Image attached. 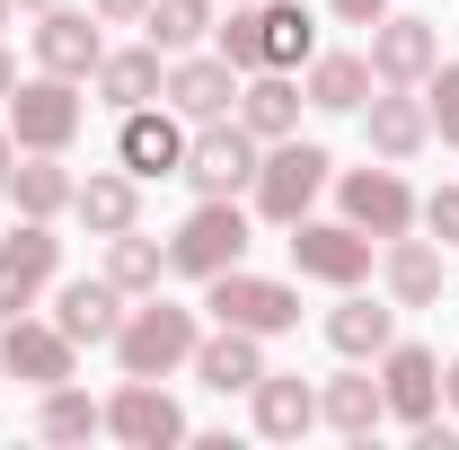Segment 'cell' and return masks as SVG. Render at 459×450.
<instances>
[{
    "label": "cell",
    "instance_id": "obj_7",
    "mask_svg": "<svg viewBox=\"0 0 459 450\" xmlns=\"http://www.w3.org/2000/svg\"><path fill=\"white\" fill-rule=\"evenodd\" d=\"M415 186H406V169H389V160H371V169H336V212L362 238H406L415 229Z\"/></svg>",
    "mask_w": 459,
    "mask_h": 450
},
{
    "label": "cell",
    "instance_id": "obj_14",
    "mask_svg": "<svg viewBox=\"0 0 459 450\" xmlns=\"http://www.w3.org/2000/svg\"><path fill=\"white\" fill-rule=\"evenodd\" d=\"M380 371V397H389V424H433L442 415V353L433 344H406V336H389V353L371 362Z\"/></svg>",
    "mask_w": 459,
    "mask_h": 450
},
{
    "label": "cell",
    "instance_id": "obj_3",
    "mask_svg": "<svg viewBox=\"0 0 459 450\" xmlns=\"http://www.w3.org/2000/svg\"><path fill=\"white\" fill-rule=\"evenodd\" d=\"M247 247H256V212H238V195H195V212L169 229V274L212 282L247 265Z\"/></svg>",
    "mask_w": 459,
    "mask_h": 450
},
{
    "label": "cell",
    "instance_id": "obj_12",
    "mask_svg": "<svg viewBox=\"0 0 459 450\" xmlns=\"http://www.w3.org/2000/svg\"><path fill=\"white\" fill-rule=\"evenodd\" d=\"M107 433H115L124 450H177V442H195L186 406H177L160 380H115V397H107Z\"/></svg>",
    "mask_w": 459,
    "mask_h": 450
},
{
    "label": "cell",
    "instance_id": "obj_17",
    "mask_svg": "<svg viewBox=\"0 0 459 450\" xmlns=\"http://www.w3.org/2000/svg\"><path fill=\"white\" fill-rule=\"evenodd\" d=\"M380 291L398 300V309H442V291H451V247L442 238H380Z\"/></svg>",
    "mask_w": 459,
    "mask_h": 450
},
{
    "label": "cell",
    "instance_id": "obj_34",
    "mask_svg": "<svg viewBox=\"0 0 459 450\" xmlns=\"http://www.w3.org/2000/svg\"><path fill=\"white\" fill-rule=\"evenodd\" d=\"M415 229L442 238V247H459V186H433V195L415 203Z\"/></svg>",
    "mask_w": 459,
    "mask_h": 450
},
{
    "label": "cell",
    "instance_id": "obj_31",
    "mask_svg": "<svg viewBox=\"0 0 459 450\" xmlns=\"http://www.w3.org/2000/svg\"><path fill=\"white\" fill-rule=\"evenodd\" d=\"M89 433H107V397H89L80 380L36 389V442H89Z\"/></svg>",
    "mask_w": 459,
    "mask_h": 450
},
{
    "label": "cell",
    "instance_id": "obj_41",
    "mask_svg": "<svg viewBox=\"0 0 459 450\" xmlns=\"http://www.w3.org/2000/svg\"><path fill=\"white\" fill-rule=\"evenodd\" d=\"M0 27H9V0H0Z\"/></svg>",
    "mask_w": 459,
    "mask_h": 450
},
{
    "label": "cell",
    "instance_id": "obj_32",
    "mask_svg": "<svg viewBox=\"0 0 459 450\" xmlns=\"http://www.w3.org/2000/svg\"><path fill=\"white\" fill-rule=\"evenodd\" d=\"M212 18H221V0H151L142 36L160 54H195V45H212Z\"/></svg>",
    "mask_w": 459,
    "mask_h": 450
},
{
    "label": "cell",
    "instance_id": "obj_35",
    "mask_svg": "<svg viewBox=\"0 0 459 450\" xmlns=\"http://www.w3.org/2000/svg\"><path fill=\"white\" fill-rule=\"evenodd\" d=\"M327 9H336L344 27H380V18H389V9H398V0H327Z\"/></svg>",
    "mask_w": 459,
    "mask_h": 450
},
{
    "label": "cell",
    "instance_id": "obj_26",
    "mask_svg": "<svg viewBox=\"0 0 459 450\" xmlns=\"http://www.w3.org/2000/svg\"><path fill=\"white\" fill-rule=\"evenodd\" d=\"M71 221L89 229V238L133 229V221H142V177H133V169H89V177H80V195H71Z\"/></svg>",
    "mask_w": 459,
    "mask_h": 450
},
{
    "label": "cell",
    "instance_id": "obj_29",
    "mask_svg": "<svg viewBox=\"0 0 459 450\" xmlns=\"http://www.w3.org/2000/svg\"><path fill=\"white\" fill-rule=\"evenodd\" d=\"M107 282L115 291H133V300H151L160 282H169V238H151V229H115L107 238Z\"/></svg>",
    "mask_w": 459,
    "mask_h": 450
},
{
    "label": "cell",
    "instance_id": "obj_24",
    "mask_svg": "<svg viewBox=\"0 0 459 450\" xmlns=\"http://www.w3.org/2000/svg\"><path fill=\"white\" fill-rule=\"evenodd\" d=\"M186 371H195V380H204L212 397H247L256 380H265V371H274V362H265V336H238V327H212V336L195 344V362H186Z\"/></svg>",
    "mask_w": 459,
    "mask_h": 450
},
{
    "label": "cell",
    "instance_id": "obj_15",
    "mask_svg": "<svg viewBox=\"0 0 459 450\" xmlns=\"http://www.w3.org/2000/svg\"><path fill=\"white\" fill-rule=\"evenodd\" d=\"M433 62H442V27H433V18L389 9V18L371 27V80H380V89H424Z\"/></svg>",
    "mask_w": 459,
    "mask_h": 450
},
{
    "label": "cell",
    "instance_id": "obj_8",
    "mask_svg": "<svg viewBox=\"0 0 459 450\" xmlns=\"http://www.w3.org/2000/svg\"><path fill=\"white\" fill-rule=\"evenodd\" d=\"M0 380H18V389H62V380H80V344L62 336L54 318L18 309V318H0Z\"/></svg>",
    "mask_w": 459,
    "mask_h": 450
},
{
    "label": "cell",
    "instance_id": "obj_36",
    "mask_svg": "<svg viewBox=\"0 0 459 450\" xmlns=\"http://www.w3.org/2000/svg\"><path fill=\"white\" fill-rule=\"evenodd\" d=\"M98 9V27H142L151 18V0H89Z\"/></svg>",
    "mask_w": 459,
    "mask_h": 450
},
{
    "label": "cell",
    "instance_id": "obj_20",
    "mask_svg": "<svg viewBox=\"0 0 459 450\" xmlns=\"http://www.w3.org/2000/svg\"><path fill=\"white\" fill-rule=\"evenodd\" d=\"M89 89H98V107L115 115H133V107H151L160 89H169V54L142 36V45H107V62L89 71Z\"/></svg>",
    "mask_w": 459,
    "mask_h": 450
},
{
    "label": "cell",
    "instance_id": "obj_39",
    "mask_svg": "<svg viewBox=\"0 0 459 450\" xmlns=\"http://www.w3.org/2000/svg\"><path fill=\"white\" fill-rule=\"evenodd\" d=\"M9 89H18V54L0 45V98H9Z\"/></svg>",
    "mask_w": 459,
    "mask_h": 450
},
{
    "label": "cell",
    "instance_id": "obj_38",
    "mask_svg": "<svg viewBox=\"0 0 459 450\" xmlns=\"http://www.w3.org/2000/svg\"><path fill=\"white\" fill-rule=\"evenodd\" d=\"M442 406L459 415V362H442Z\"/></svg>",
    "mask_w": 459,
    "mask_h": 450
},
{
    "label": "cell",
    "instance_id": "obj_9",
    "mask_svg": "<svg viewBox=\"0 0 459 450\" xmlns=\"http://www.w3.org/2000/svg\"><path fill=\"white\" fill-rule=\"evenodd\" d=\"M54 282H62V229L18 212V229H0V318L36 309Z\"/></svg>",
    "mask_w": 459,
    "mask_h": 450
},
{
    "label": "cell",
    "instance_id": "obj_19",
    "mask_svg": "<svg viewBox=\"0 0 459 450\" xmlns=\"http://www.w3.org/2000/svg\"><path fill=\"white\" fill-rule=\"evenodd\" d=\"M124 309H133V291H115L107 274H71V282H54V327H62L71 344H115Z\"/></svg>",
    "mask_w": 459,
    "mask_h": 450
},
{
    "label": "cell",
    "instance_id": "obj_23",
    "mask_svg": "<svg viewBox=\"0 0 459 450\" xmlns=\"http://www.w3.org/2000/svg\"><path fill=\"white\" fill-rule=\"evenodd\" d=\"M247 424H256L265 442H300V433H318V380H300V371H265V380L247 389Z\"/></svg>",
    "mask_w": 459,
    "mask_h": 450
},
{
    "label": "cell",
    "instance_id": "obj_16",
    "mask_svg": "<svg viewBox=\"0 0 459 450\" xmlns=\"http://www.w3.org/2000/svg\"><path fill=\"white\" fill-rule=\"evenodd\" d=\"M362 142H371V160H424L433 151V115H424V89H371L362 98Z\"/></svg>",
    "mask_w": 459,
    "mask_h": 450
},
{
    "label": "cell",
    "instance_id": "obj_1",
    "mask_svg": "<svg viewBox=\"0 0 459 450\" xmlns=\"http://www.w3.org/2000/svg\"><path fill=\"white\" fill-rule=\"evenodd\" d=\"M195 344H204V309H186V300H169V291H151V300L124 309V327H115L107 353H115L124 380H169V371L195 362Z\"/></svg>",
    "mask_w": 459,
    "mask_h": 450
},
{
    "label": "cell",
    "instance_id": "obj_28",
    "mask_svg": "<svg viewBox=\"0 0 459 450\" xmlns=\"http://www.w3.org/2000/svg\"><path fill=\"white\" fill-rule=\"evenodd\" d=\"M300 89H309L318 115H362V98H371L380 80H371V54H327V45H318L309 71H300Z\"/></svg>",
    "mask_w": 459,
    "mask_h": 450
},
{
    "label": "cell",
    "instance_id": "obj_5",
    "mask_svg": "<svg viewBox=\"0 0 459 450\" xmlns=\"http://www.w3.org/2000/svg\"><path fill=\"white\" fill-rule=\"evenodd\" d=\"M0 107H9V142H18V151H71V142L89 133V98H80V80H62V71L18 80Z\"/></svg>",
    "mask_w": 459,
    "mask_h": 450
},
{
    "label": "cell",
    "instance_id": "obj_4",
    "mask_svg": "<svg viewBox=\"0 0 459 450\" xmlns=\"http://www.w3.org/2000/svg\"><path fill=\"white\" fill-rule=\"evenodd\" d=\"M204 318H212V327H238V336H291V327H300V282L230 265V274L204 282Z\"/></svg>",
    "mask_w": 459,
    "mask_h": 450
},
{
    "label": "cell",
    "instance_id": "obj_30",
    "mask_svg": "<svg viewBox=\"0 0 459 450\" xmlns=\"http://www.w3.org/2000/svg\"><path fill=\"white\" fill-rule=\"evenodd\" d=\"M256 36H265V71H309L318 54V18L300 0H256Z\"/></svg>",
    "mask_w": 459,
    "mask_h": 450
},
{
    "label": "cell",
    "instance_id": "obj_37",
    "mask_svg": "<svg viewBox=\"0 0 459 450\" xmlns=\"http://www.w3.org/2000/svg\"><path fill=\"white\" fill-rule=\"evenodd\" d=\"M9 169H18V142H9V124H0V195H9Z\"/></svg>",
    "mask_w": 459,
    "mask_h": 450
},
{
    "label": "cell",
    "instance_id": "obj_18",
    "mask_svg": "<svg viewBox=\"0 0 459 450\" xmlns=\"http://www.w3.org/2000/svg\"><path fill=\"white\" fill-rule=\"evenodd\" d=\"M160 98H169L186 124H221V115L238 107V71L195 45V54H169V89H160Z\"/></svg>",
    "mask_w": 459,
    "mask_h": 450
},
{
    "label": "cell",
    "instance_id": "obj_13",
    "mask_svg": "<svg viewBox=\"0 0 459 450\" xmlns=\"http://www.w3.org/2000/svg\"><path fill=\"white\" fill-rule=\"evenodd\" d=\"M98 62H107V27H98L89 0H54V9H36V71H62V80L89 89Z\"/></svg>",
    "mask_w": 459,
    "mask_h": 450
},
{
    "label": "cell",
    "instance_id": "obj_40",
    "mask_svg": "<svg viewBox=\"0 0 459 450\" xmlns=\"http://www.w3.org/2000/svg\"><path fill=\"white\" fill-rule=\"evenodd\" d=\"M9 9H27V18H36V9H54V0H9Z\"/></svg>",
    "mask_w": 459,
    "mask_h": 450
},
{
    "label": "cell",
    "instance_id": "obj_10",
    "mask_svg": "<svg viewBox=\"0 0 459 450\" xmlns=\"http://www.w3.org/2000/svg\"><path fill=\"white\" fill-rule=\"evenodd\" d=\"M256 160H265V142H256L238 115H221V124H195L177 177H186L195 195H247V186H256Z\"/></svg>",
    "mask_w": 459,
    "mask_h": 450
},
{
    "label": "cell",
    "instance_id": "obj_2",
    "mask_svg": "<svg viewBox=\"0 0 459 450\" xmlns=\"http://www.w3.org/2000/svg\"><path fill=\"white\" fill-rule=\"evenodd\" d=\"M336 186V160H327V142H265V160H256V186H247V212L265 229H291L300 212H318V195Z\"/></svg>",
    "mask_w": 459,
    "mask_h": 450
},
{
    "label": "cell",
    "instance_id": "obj_27",
    "mask_svg": "<svg viewBox=\"0 0 459 450\" xmlns=\"http://www.w3.org/2000/svg\"><path fill=\"white\" fill-rule=\"evenodd\" d=\"M71 195H80V177L62 169V151H18V169H9V203H18L27 221H62Z\"/></svg>",
    "mask_w": 459,
    "mask_h": 450
},
{
    "label": "cell",
    "instance_id": "obj_11",
    "mask_svg": "<svg viewBox=\"0 0 459 450\" xmlns=\"http://www.w3.org/2000/svg\"><path fill=\"white\" fill-rule=\"evenodd\" d=\"M186 142H195V124H186L169 98H151V107L115 115V169H133L142 186H151V177H177V169H186Z\"/></svg>",
    "mask_w": 459,
    "mask_h": 450
},
{
    "label": "cell",
    "instance_id": "obj_33",
    "mask_svg": "<svg viewBox=\"0 0 459 450\" xmlns=\"http://www.w3.org/2000/svg\"><path fill=\"white\" fill-rule=\"evenodd\" d=\"M424 115H433V142L459 151V62H433V80H424Z\"/></svg>",
    "mask_w": 459,
    "mask_h": 450
},
{
    "label": "cell",
    "instance_id": "obj_22",
    "mask_svg": "<svg viewBox=\"0 0 459 450\" xmlns=\"http://www.w3.org/2000/svg\"><path fill=\"white\" fill-rule=\"evenodd\" d=\"M300 107H309V89H300V71H247L238 80V124L256 133V142H291L300 133Z\"/></svg>",
    "mask_w": 459,
    "mask_h": 450
},
{
    "label": "cell",
    "instance_id": "obj_21",
    "mask_svg": "<svg viewBox=\"0 0 459 450\" xmlns=\"http://www.w3.org/2000/svg\"><path fill=\"white\" fill-rule=\"evenodd\" d=\"M389 336H398V300H389V291H380V300H371L362 282L336 291V309H327V344H336L344 362H380Z\"/></svg>",
    "mask_w": 459,
    "mask_h": 450
},
{
    "label": "cell",
    "instance_id": "obj_6",
    "mask_svg": "<svg viewBox=\"0 0 459 450\" xmlns=\"http://www.w3.org/2000/svg\"><path fill=\"white\" fill-rule=\"evenodd\" d=\"M291 274L300 282H327V291H353V282H371V265H380V238H362L353 221H291Z\"/></svg>",
    "mask_w": 459,
    "mask_h": 450
},
{
    "label": "cell",
    "instance_id": "obj_25",
    "mask_svg": "<svg viewBox=\"0 0 459 450\" xmlns=\"http://www.w3.org/2000/svg\"><path fill=\"white\" fill-rule=\"evenodd\" d=\"M318 424L344 433V442H371L380 424H389V397H380V371H336V380H318Z\"/></svg>",
    "mask_w": 459,
    "mask_h": 450
}]
</instances>
